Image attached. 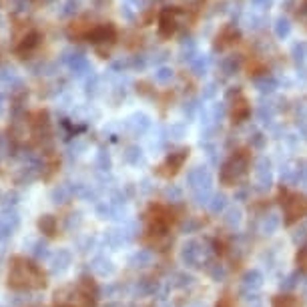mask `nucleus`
Wrapping results in <instances>:
<instances>
[{
    "instance_id": "obj_34",
    "label": "nucleus",
    "mask_w": 307,
    "mask_h": 307,
    "mask_svg": "<svg viewBox=\"0 0 307 307\" xmlns=\"http://www.w3.org/2000/svg\"><path fill=\"white\" fill-rule=\"evenodd\" d=\"M197 111H199V100H197V98H191L189 103H185V107H183V113H185L187 117H193Z\"/></svg>"
},
{
    "instance_id": "obj_43",
    "label": "nucleus",
    "mask_w": 307,
    "mask_h": 307,
    "mask_svg": "<svg viewBox=\"0 0 307 307\" xmlns=\"http://www.w3.org/2000/svg\"><path fill=\"white\" fill-rule=\"evenodd\" d=\"M297 16H299V21L301 23H305L307 24V0L299 6V10H297Z\"/></svg>"
},
{
    "instance_id": "obj_27",
    "label": "nucleus",
    "mask_w": 307,
    "mask_h": 307,
    "mask_svg": "<svg viewBox=\"0 0 307 307\" xmlns=\"http://www.w3.org/2000/svg\"><path fill=\"white\" fill-rule=\"evenodd\" d=\"M277 227H279V217H277V215H269V217L263 221V231H265V233H273Z\"/></svg>"
},
{
    "instance_id": "obj_32",
    "label": "nucleus",
    "mask_w": 307,
    "mask_h": 307,
    "mask_svg": "<svg viewBox=\"0 0 307 307\" xmlns=\"http://www.w3.org/2000/svg\"><path fill=\"white\" fill-rule=\"evenodd\" d=\"M183 137H185V125H173V127L169 129V139L179 141V139H183Z\"/></svg>"
},
{
    "instance_id": "obj_12",
    "label": "nucleus",
    "mask_w": 307,
    "mask_h": 307,
    "mask_svg": "<svg viewBox=\"0 0 307 307\" xmlns=\"http://www.w3.org/2000/svg\"><path fill=\"white\" fill-rule=\"evenodd\" d=\"M241 67H243L241 54H229V56H225V58L221 60V72H223L225 76L237 74V72L241 71Z\"/></svg>"
},
{
    "instance_id": "obj_40",
    "label": "nucleus",
    "mask_w": 307,
    "mask_h": 307,
    "mask_svg": "<svg viewBox=\"0 0 307 307\" xmlns=\"http://www.w3.org/2000/svg\"><path fill=\"white\" fill-rule=\"evenodd\" d=\"M32 255H34V257H45V255H47V243H36Z\"/></svg>"
},
{
    "instance_id": "obj_15",
    "label": "nucleus",
    "mask_w": 307,
    "mask_h": 307,
    "mask_svg": "<svg viewBox=\"0 0 307 307\" xmlns=\"http://www.w3.org/2000/svg\"><path fill=\"white\" fill-rule=\"evenodd\" d=\"M38 45H40V34H38L36 30H32V32H28V34L24 36L23 43L18 45V54H28V52H32Z\"/></svg>"
},
{
    "instance_id": "obj_22",
    "label": "nucleus",
    "mask_w": 307,
    "mask_h": 307,
    "mask_svg": "<svg viewBox=\"0 0 307 307\" xmlns=\"http://www.w3.org/2000/svg\"><path fill=\"white\" fill-rule=\"evenodd\" d=\"M38 229L45 235H54L56 233V219L52 215H43L40 221H38Z\"/></svg>"
},
{
    "instance_id": "obj_16",
    "label": "nucleus",
    "mask_w": 307,
    "mask_h": 307,
    "mask_svg": "<svg viewBox=\"0 0 307 307\" xmlns=\"http://www.w3.org/2000/svg\"><path fill=\"white\" fill-rule=\"evenodd\" d=\"M189 67L191 71L195 72L197 76H203L205 72H207V67H209V60H207V56H203V54H195L193 58L189 60Z\"/></svg>"
},
{
    "instance_id": "obj_7",
    "label": "nucleus",
    "mask_w": 307,
    "mask_h": 307,
    "mask_svg": "<svg viewBox=\"0 0 307 307\" xmlns=\"http://www.w3.org/2000/svg\"><path fill=\"white\" fill-rule=\"evenodd\" d=\"M307 211V201L303 197H297V195H291L287 201H285V221L287 223H293L297 221L303 213Z\"/></svg>"
},
{
    "instance_id": "obj_26",
    "label": "nucleus",
    "mask_w": 307,
    "mask_h": 307,
    "mask_svg": "<svg viewBox=\"0 0 307 307\" xmlns=\"http://www.w3.org/2000/svg\"><path fill=\"white\" fill-rule=\"evenodd\" d=\"M89 30H91V28L87 26V23H74V24L69 26V30H67V32H69V36H71V38H78V36H87V34H89Z\"/></svg>"
},
{
    "instance_id": "obj_42",
    "label": "nucleus",
    "mask_w": 307,
    "mask_h": 307,
    "mask_svg": "<svg viewBox=\"0 0 307 307\" xmlns=\"http://www.w3.org/2000/svg\"><path fill=\"white\" fill-rule=\"evenodd\" d=\"M251 145H253L255 149H261V147L265 145V137H263L261 133H257V135H253V137H251Z\"/></svg>"
},
{
    "instance_id": "obj_14",
    "label": "nucleus",
    "mask_w": 307,
    "mask_h": 307,
    "mask_svg": "<svg viewBox=\"0 0 307 307\" xmlns=\"http://www.w3.org/2000/svg\"><path fill=\"white\" fill-rule=\"evenodd\" d=\"M69 67H71V71L74 74H87V72L91 71V63L83 54H72L71 58H69Z\"/></svg>"
},
{
    "instance_id": "obj_37",
    "label": "nucleus",
    "mask_w": 307,
    "mask_h": 307,
    "mask_svg": "<svg viewBox=\"0 0 307 307\" xmlns=\"http://www.w3.org/2000/svg\"><path fill=\"white\" fill-rule=\"evenodd\" d=\"M251 4H253V8H257V10H267V8H271L273 0H251Z\"/></svg>"
},
{
    "instance_id": "obj_36",
    "label": "nucleus",
    "mask_w": 307,
    "mask_h": 307,
    "mask_svg": "<svg viewBox=\"0 0 307 307\" xmlns=\"http://www.w3.org/2000/svg\"><path fill=\"white\" fill-rule=\"evenodd\" d=\"M225 113H227V111H225V105H221V103H219V105H215V107H213V111H211L213 120H221V118L225 117Z\"/></svg>"
},
{
    "instance_id": "obj_5",
    "label": "nucleus",
    "mask_w": 307,
    "mask_h": 307,
    "mask_svg": "<svg viewBox=\"0 0 307 307\" xmlns=\"http://www.w3.org/2000/svg\"><path fill=\"white\" fill-rule=\"evenodd\" d=\"M187 183L195 193L197 191H207L211 189V173L205 167H195L187 175Z\"/></svg>"
},
{
    "instance_id": "obj_44",
    "label": "nucleus",
    "mask_w": 307,
    "mask_h": 307,
    "mask_svg": "<svg viewBox=\"0 0 307 307\" xmlns=\"http://www.w3.org/2000/svg\"><path fill=\"white\" fill-rule=\"evenodd\" d=\"M131 65H133L135 69H145V67H147V58H145V56H135V60H133Z\"/></svg>"
},
{
    "instance_id": "obj_19",
    "label": "nucleus",
    "mask_w": 307,
    "mask_h": 307,
    "mask_svg": "<svg viewBox=\"0 0 307 307\" xmlns=\"http://www.w3.org/2000/svg\"><path fill=\"white\" fill-rule=\"evenodd\" d=\"M255 115H257L261 122H271L273 117H275V107L271 103H261L257 107V111H255Z\"/></svg>"
},
{
    "instance_id": "obj_45",
    "label": "nucleus",
    "mask_w": 307,
    "mask_h": 307,
    "mask_svg": "<svg viewBox=\"0 0 307 307\" xmlns=\"http://www.w3.org/2000/svg\"><path fill=\"white\" fill-rule=\"evenodd\" d=\"M120 14H122L125 18H133V14H135V12L131 10V6H127V4H125V6L120 8Z\"/></svg>"
},
{
    "instance_id": "obj_30",
    "label": "nucleus",
    "mask_w": 307,
    "mask_h": 307,
    "mask_svg": "<svg viewBox=\"0 0 307 307\" xmlns=\"http://www.w3.org/2000/svg\"><path fill=\"white\" fill-rule=\"evenodd\" d=\"M96 167L100 171H109L111 169V159H109V155L105 151H98V155H96Z\"/></svg>"
},
{
    "instance_id": "obj_29",
    "label": "nucleus",
    "mask_w": 307,
    "mask_h": 307,
    "mask_svg": "<svg viewBox=\"0 0 307 307\" xmlns=\"http://www.w3.org/2000/svg\"><path fill=\"white\" fill-rule=\"evenodd\" d=\"M273 307H297V299L289 297V295H281L273 301Z\"/></svg>"
},
{
    "instance_id": "obj_2",
    "label": "nucleus",
    "mask_w": 307,
    "mask_h": 307,
    "mask_svg": "<svg viewBox=\"0 0 307 307\" xmlns=\"http://www.w3.org/2000/svg\"><path fill=\"white\" fill-rule=\"evenodd\" d=\"M249 169V153L247 151H237L231 155V159L221 167V173H219V179L223 185H235L237 181L247 173Z\"/></svg>"
},
{
    "instance_id": "obj_28",
    "label": "nucleus",
    "mask_w": 307,
    "mask_h": 307,
    "mask_svg": "<svg viewBox=\"0 0 307 307\" xmlns=\"http://www.w3.org/2000/svg\"><path fill=\"white\" fill-rule=\"evenodd\" d=\"M76 10H78V0H67V2L63 4L60 14H63V16H72V14H76Z\"/></svg>"
},
{
    "instance_id": "obj_39",
    "label": "nucleus",
    "mask_w": 307,
    "mask_h": 307,
    "mask_svg": "<svg viewBox=\"0 0 307 307\" xmlns=\"http://www.w3.org/2000/svg\"><path fill=\"white\" fill-rule=\"evenodd\" d=\"M165 197L171 199V201H179V199H181V191L177 189V187H169V189L165 191Z\"/></svg>"
},
{
    "instance_id": "obj_8",
    "label": "nucleus",
    "mask_w": 307,
    "mask_h": 307,
    "mask_svg": "<svg viewBox=\"0 0 307 307\" xmlns=\"http://www.w3.org/2000/svg\"><path fill=\"white\" fill-rule=\"evenodd\" d=\"M18 215L14 211H4L0 215V241L8 239L12 235V231L18 227Z\"/></svg>"
},
{
    "instance_id": "obj_38",
    "label": "nucleus",
    "mask_w": 307,
    "mask_h": 307,
    "mask_svg": "<svg viewBox=\"0 0 307 307\" xmlns=\"http://www.w3.org/2000/svg\"><path fill=\"white\" fill-rule=\"evenodd\" d=\"M297 265H299L301 269H307V245L297 253Z\"/></svg>"
},
{
    "instance_id": "obj_3",
    "label": "nucleus",
    "mask_w": 307,
    "mask_h": 307,
    "mask_svg": "<svg viewBox=\"0 0 307 307\" xmlns=\"http://www.w3.org/2000/svg\"><path fill=\"white\" fill-rule=\"evenodd\" d=\"M183 14L181 8H165L159 16V34L163 38H169L175 34L177 26H179V16Z\"/></svg>"
},
{
    "instance_id": "obj_10",
    "label": "nucleus",
    "mask_w": 307,
    "mask_h": 307,
    "mask_svg": "<svg viewBox=\"0 0 307 307\" xmlns=\"http://www.w3.org/2000/svg\"><path fill=\"white\" fill-rule=\"evenodd\" d=\"M127 127H129L135 135H142V133L151 127V117H149V115H145V113H135L133 117H129Z\"/></svg>"
},
{
    "instance_id": "obj_4",
    "label": "nucleus",
    "mask_w": 307,
    "mask_h": 307,
    "mask_svg": "<svg viewBox=\"0 0 307 307\" xmlns=\"http://www.w3.org/2000/svg\"><path fill=\"white\" fill-rule=\"evenodd\" d=\"M87 38H89L91 43H95V45H107V43H113V40L117 38V30H115V26L111 23L96 24V26H93V28L89 30Z\"/></svg>"
},
{
    "instance_id": "obj_35",
    "label": "nucleus",
    "mask_w": 307,
    "mask_h": 307,
    "mask_svg": "<svg viewBox=\"0 0 307 307\" xmlns=\"http://www.w3.org/2000/svg\"><path fill=\"white\" fill-rule=\"evenodd\" d=\"M247 23H249L247 26H249L251 30H261L263 24H265V18H263V16H249Z\"/></svg>"
},
{
    "instance_id": "obj_24",
    "label": "nucleus",
    "mask_w": 307,
    "mask_h": 307,
    "mask_svg": "<svg viewBox=\"0 0 307 307\" xmlns=\"http://www.w3.org/2000/svg\"><path fill=\"white\" fill-rule=\"evenodd\" d=\"M291 56H293V60H295L297 65H303L307 58V45H303V43H295V45L291 47Z\"/></svg>"
},
{
    "instance_id": "obj_23",
    "label": "nucleus",
    "mask_w": 307,
    "mask_h": 307,
    "mask_svg": "<svg viewBox=\"0 0 307 307\" xmlns=\"http://www.w3.org/2000/svg\"><path fill=\"white\" fill-rule=\"evenodd\" d=\"M125 161L127 163H131V165H137V163H141L142 161V151L137 147V145H133V147H127V151H125Z\"/></svg>"
},
{
    "instance_id": "obj_47",
    "label": "nucleus",
    "mask_w": 307,
    "mask_h": 307,
    "mask_svg": "<svg viewBox=\"0 0 307 307\" xmlns=\"http://www.w3.org/2000/svg\"><path fill=\"white\" fill-rule=\"evenodd\" d=\"M36 307H40V305H36Z\"/></svg>"
},
{
    "instance_id": "obj_17",
    "label": "nucleus",
    "mask_w": 307,
    "mask_h": 307,
    "mask_svg": "<svg viewBox=\"0 0 307 307\" xmlns=\"http://www.w3.org/2000/svg\"><path fill=\"white\" fill-rule=\"evenodd\" d=\"M71 253L67 251V249H58L54 255H52V267L56 269V271H63V269H67L69 265H71Z\"/></svg>"
},
{
    "instance_id": "obj_25",
    "label": "nucleus",
    "mask_w": 307,
    "mask_h": 307,
    "mask_svg": "<svg viewBox=\"0 0 307 307\" xmlns=\"http://www.w3.org/2000/svg\"><path fill=\"white\" fill-rule=\"evenodd\" d=\"M72 189L69 185H58V187H54L52 189V199L56 201V203H67L69 201V197H71Z\"/></svg>"
},
{
    "instance_id": "obj_18",
    "label": "nucleus",
    "mask_w": 307,
    "mask_h": 307,
    "mask_svg": "<svg viewBox=\"0 0 307 307\" xmlns=\"http://www.w3.org/2000/svg\"><path fill=\"white\" fill-rule=\"evenodd\" d=\"M273 32H275V36H277L279 40H283V38H287V36L291 34V23H289L285 16H279V18L273 23Z\"/></svg>"
},
{
    "instance_id": "obj_33",
    "label": "nucleus",
    "mask_w": 307,
    "mask_h": 307,
    "mask_svg": "<svg viewBox=\"0 0 307 307\" xmlns=\"http://www.w3.org/2000/svg\"><path fill=\"white\" fill-rule=\"evenodd\" d=\"M239 221H241V213L237 211V209L227 211V215H225V223H227L229 227H237V225H239Z\"/></svg>"
},
{
    "instance_id": "obj_41",
    "label": "nucleus",
    "mask_w": 307,
    "mask_h": 307,
    "mask_svg": "<svg viewBox=\"0 0 307 307\" xmlns=\"http://www.w3.org/2000/svg\"><path fill=\"white\" fill-rule=\"evenodd\" d=\"M217 93V87H215V83H209L207 87H205V91H203V98H213Z\"/></svg>"
},
{
    "instance_id": "obj_31",
    "label": "nucleus",
    "mask_w": 307,
    "mask_h": 307,
    "mask_svg": "<svg viewBox=\"0 0 307 307\" xmlns=\"http://www.w3.org/2000/svg\"><path fill=\"white\" fill-rule=\"evenodd\" d=\"M223 207H225V197H223V195H215V197H211L209 209H211L213 213H219Z\"/></svg>"
},
{
    "instance_id": "obj_11",
    "label": "nucleus",
    "mask_w": 307,
    "mask_h": 307,
    "mask_svg": "<svg viewBox=\"0 0 307 307\" xmlns=\"http://www.w3.org/2000/svg\"><path fill=\"white\" fill-rule=\"evenodd\" d=\"M239 40V30H237L235 26H225L221 32H219V36H217V43H215V47L217 48H227L231 47L233 43Z\"/></svg>"
},
{
    "instance_id": "obj_13",
    "label": "nucleus",
    "mask_w": 307,
    "mask_h": 307,
    "mask_svg": "<svg viewBox=\"0 0 307 307\" xmlns=\"http://www.w3.org/2000/svg\"><path fill=\"white\" fill-rule=\"evenodd\" d=\"M277 78L273 76V74H261L255 78V89L263 93V95H267V93H273L275 89H277Z\"/></svg>"
},
{
    "instance_id": "obj_6",
    "label": "nucleus",
    "mask_w": 307,
    "mask_h": 307,
    "mask_svg": "<svg viewBox=\"0 0 307 307\" xmlns=\"http://www.w3.org/2000/svg\"><path fill=\"white\" fill-rule=\"evenodd\" d=\"M187 155H189V151H177V153H171L169 157H167V161L163 165L159 167V175H163V177H171V175H175L183 163L187 161Z\"/></svg>"
},
{
    "instance_id": "obj_20",
    "label": "nucleus",
    "mask_w": 307,
    "mask_h": 307,
    "mask_svg": "<svg viewBox=\"0 0 307 307\" xmlns=\"http://www.w3.org/2000/svg\"><path fill=\"white\" fill-rule=\"evenodd\" d=\"M181 54H183V58L187 63L197 54V43L193 40V36H183V40H181Z\"/></svg>"
},
{
    "instance_id": "obj_1",
    "label": "nucleus",
    "mask_w": 307,
    "mask_h": 307,
    "mask_svg": "<svg viewBox=\"0 0 307 307\" xmlns=\"http://www.w3.org/2000/svg\"><path fill=\"white\" fill-rule=\"evenodd\" d=\"M8 285L14 289H38L45 287V273L24 257H14L10 271H8Z\"/></svg>"
},
{
    "instance_id": "obj_9",
    "label": "nucleus",
    "mask_w": 307,
    "mask_h": 307,
    "mask_svg": "<svg viewBox=\"0 0 307 307\" xmlns=\"http://www.w3.org/2000/svg\"><path fill=\"white\" fill-rule=\"evenodd\" d=\"M249 115H251L249 100H247L243 95L237 96L235 100H233V105H231V118H233L235 122H241V120H245Z\"/></svg>"
},
{
    "instance_id": "obj_21",
    "label": "nucleus",
    "mask_w": 307,
    "mask_h": 307,
    "mask_svg": "<svg viewBox=\"0 0 307 307\" xmlns=\"http://www.w3.org/2000/svg\"><path fill=\"white\" fill-rule=\"evenodd\" d=\"M155 83L157 85H171V80L175 78V71L171 69V67H159L157 71H155Z\"/></svg>"
},
{
    "instance_id": "obj_46",
    "label": "nucleus",
    "mask_w": 307,
    "mask_h": 307,
    "mask_svg": "<svg viewBox=\"0 0 307 307\" xmlns=\"http://www.w3.org/2000/svg\"><path fill=\"white\" fill-rule=\"evenodd\" d=\"M303 135H305V139H307V127H303Z\"/></svg>"
}]
</instances>
